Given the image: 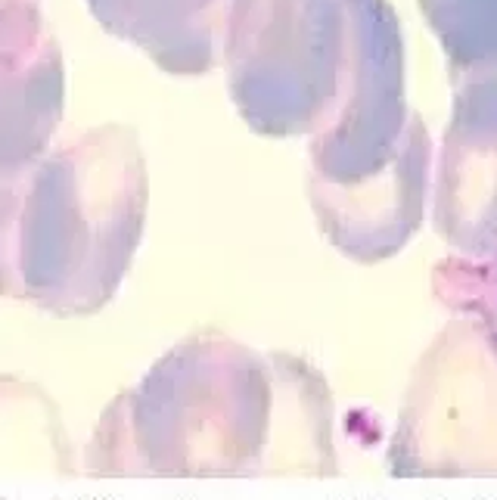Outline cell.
Masks as SVG:
<instances>
[{"label": "cell", "mask_w": 497, "mask_h": 500, "mask_svg": "<svg viewBox=\"0 0 497 500\" xmlns=\"http://www.w3.org/2000/svg\"><path fill=\"white\" fill-rule=\"evenodd\" d=\"M150 208L140 140L100 124L0 171V295L93 314L131 270Z\"/></svg>", "instance_id": "obj_1"}, {"label": "cell", "mask_w": 497, "mask_h": 500, "mask_svg": "<svg viewBox=\"0 0 497 500\" xmlns=\"http://www.w3.org/2000/svg\"><path fill=\"white\" fill-rule=\"evenodd\" d=\"M221 66L248 131L314 137L336 112L352 66L345 0H233Z\"/></svg>", "instance_id": "obj_2"}, {"label": "cell", "mask_w": 497, "mask_h": 500, "mask_svg": "<svg viewBox=\"0 0 497 500\" xmlns=\"http://www.w3.org/2000/svg\"><path fill=\"white\" fill-rule=\"evenodd\" d=\"M261 388L258 367L243 348L199 342L181 348L150 376L131 423L143 460L159 472H199L233 466L258 439L264 404L217 413Z\"/></svg>", "instance_id": "obj_3"}, {"label": "cell", "mask_w": 497, "mask_h": 500, "mask_svg": "<svg viewBox=\"0 0 497 500\" xmlns=\"http://www.w3.org/2000/svg\"><path fill=\"white\" fill-rule=\"evenodd\" d=\"M352 66L330 121L308 137L305 186H352L398 159L419 121L407 103L401 19L388 0H345Z\"/></svg>", "instance_id": "obj_4"}, {"label": "cell", "mask_w": 497, "mask_h": 500, "mask_svg": "<svg viewBox=\"0 0 497 500\" xmlns=\"http://www.w3.org/2000/svg\"><path fill=\"white\" fill-rule=\"evenodd\" d=\"M450 90L429 218L450 252L479 258L497 239V62L454 75Z\"/></svg>", "instance_id": "obj_5"}, {"label": "cell", "mask_w": 497, "mask_h": 500, "mask_svg": "<svg viewBox=\"0 0 497 500\" xmlns=\"http://www.w3.org/2000/svg\"><path fill=\"white\" fill-rule=\"evenodd\" d=\"M435 143L419 119L385 171L352 186H305L323 239L354 264H383L419 233L432 199Z\"/></svg>", "instance_id": "obj_6"}, {"label": "cell", "mask_w": 497, "mask_h": 500, "mask_svg": "<svg viewBox=\"0 0 497 500\" xmlns=\"http://www.w3.org/2000/svg\"><path fill=\"white\" fill-rule=\"evenodd\" d=\"M66 109V66L37 0H0V171L53 146Z\"/></svg>", "instance_id": "obj_7"}, {"label": "cell", "mask_w": 497, "mask_h": 500, "mask_svg": "<svg viewBox=\"0 0 497 500\" xmlns=\"http://www.w3.org/2000/svg\"><path fill=\"white\" fill-rule=\"evenodd\" d=\"M112 37L137 47L162 72L199 78L221 66L233 0H88Z\"/></svg>", "instance_id": "obj_8"}, {"label": "cell", "mask_w": 497, "mask_h": 500, "mask_svg": "<svg viewBox=\"0 0 497 500\" xmlns=\"http://www.w3.org/2000/svg\"><path fill=\"white\" fill-rule=\"evenodd\" d=\"M419 10L445 50L450 78L497 62V0H419Z\"/></svg>", "instance_id": "obj_9"}, {"label": "cell", "mask_w": 497, "mask_h": 500, "mask_svg": "<svg viewBox=\"0 0 497 500\" xmlns=\"http://www.w3.org/2000/svg\"><path fill=\"white\" fill-rule=\"evenodd\" d=\"M432 292L448 311L476 317L497 355V239L479 258L450 252L435 264Z\"/></svg>", "instance_id": "obj_10"}, {"label": "cell", "mask_w": 497, "mask_h": 500, "mask_svg": "<svg viewBox=\"0 0 497 500\" xmlns=\"http://www.w3.org/2000/svg\"><path fill=\"white\" fill-rule=\"evenodd\" d=\"M37 4H41V0H37Z\"/></svg>", "instance_id": "obj_11"}]
</instances>
